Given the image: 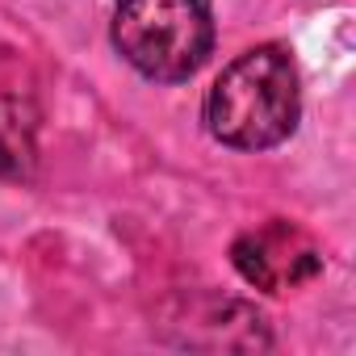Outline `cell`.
<instances>
[{
    "instance_id": "3",
    "label": "cell",
    "mask_w": 356,
    "mask_h": 356,
    "mask_svg": "<svg viewBox=\"0 0 356 356\" xmlns=\"http://www.w3.org/2000/svg\"><path fill=\"white\" fill-rule=\"evenodd\" d=\"M231 256H235V268L243 273V281L264 293H285L318 273L314 243L289 222H273V227L243 235Z\"/></svg>"
},
{
    "instance_id": "2",
    "label": "cell",
    "mask_w": 356,
    "mask_h": 356,
    "mask_svg": "<svg viewBox=\"0 0 356 356\" xmlns=\"http://www.w3.org/2000/svg\"><path fill=\"white\" fill-rule=\"evenodd\" d=\"M113 47L147 80L176 84L206 63L214 22L206 0H118Z\"/></svg>"
},
{
    "instance_id": "1",
    "label": "cell",
    "mask_w": 356,
    "mask_h": 356,
    "mask_svg": "<svg viewBox=\"0 0 356 356\" xmlns=\"http://www.w3.org/2000/svg\"><path fill=\"white\" fill-rule=\"evenodd\" d=\"M302 113L298 63L281 47L239 55L206 97V130L235 151H264L293 134Z\"/></svg>"
},
{
    "instance_id": "4",
    "label": "cell",
    "mask_w": 356,
    "mask_h": 356,
    "mask_svg": "<svg viewBox=\"0 0 356 356\" xmlns=\"http://www.w3.org/2000/svg\"><path fill=\"white\" fill-rule=\"evenodd\" d=\"M38 163V122L26 105L0 101V181H30Z\"/></svg>"
}]
</instances>
